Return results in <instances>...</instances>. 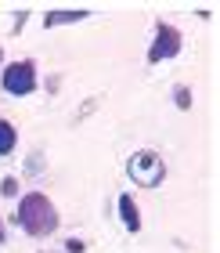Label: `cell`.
<instances>
[{"label":"cell","mask_w":220,"mask_h":253,"mask_svg":"<svg viewBox=\"0 0 220 253\" xmlns=\"http://www.w3.org/2000/svg\"><path fill=\"white\" fill-rule=\"evenodd\" d=\"M18 224L26 228L33 239H43L58 232V206L51 203V195L43 192H26L18 199Z\"/></svg>","instance_id":"obj_1"},{"label":"cell","mask_w":220,"mask_h":253,"mask_svg":"<svg viewBox=\"0 0 220 253\" xmlns=\"http://www.w3.org/2000/svg\"><path fill=\"white\" fill-rule=\"evenodd\" d=\"M126 174H130L141 188H159L166 177V163L163 156L152 152V148H141V152L130 156V163H126Z\"/></svg>","instance_id":"obj_2"},{"label":"cell","mask_w":220,"mask_h":253,"mask_svg":"<svg viewBox=\"0 0 220 253\" xmlns=\"http://www.w3.org/2000/svg\"><path fill=\"white\" fill-rule=\"evenodd\" d=\"M0 87H4L7 94H15V98L33 94V90H37V65H33L29 58L4 65V73H0Z\"/></svg>","instance_id":"obj_3"},{"label":"cell","mask_w":220,"mask_h":253,"mask_svg":"<svg viewBox=\"0 0 220 253\" xmlns=\"http://www.w3.org/2000/svg\"><path fill=\"white\" fill-rule=\"evenodd\" d=\"M181 47H184L181 29L170 26V22H155V40H152V47H148V62L159 65V62H166V58H177Z\"/></svg>","instance_id":"obj_4"},{"label":"cell","mask_w":220,"mask_h":253,"mask_svg":"<svg viewBox=\"0 0 220 253\" xmlns=\"http://www.w3.org/2000/svg\"><path fill=\"white\" fill-rule=\"evenodd\" d=\"M90 15L87 7H65V11H47L43 15V26L47 29H54V26H73V22H83Z\"/></svg>","instance_id":"obj_5"},{"label":"cell","mask_w":220,"mask_h":253,"mask_svg":"<svg viewBox=\"0 0 220 253\" xmlns=\"http://www.w3.org/2000/svg\"><path fill=\"white\" fill-rule=\"evenodd\" d=\"M119 217H123L126 232H141V210H137L134 195H119Z\"/></svg>","instance_id":"obj_6"},{"label":"cell","mask_w":220,"mask_h":253,"mask_svg":"<svg viewBox=\"0 0 220 253\" xmlns=\"http://www.w3.org/2000/svg\"><path fill=\"white\" fill-rule=\"evenodd\" d=\"M15 145H18V130H15V123L0 120V156H11V152H15Z\"/></svg>","instance_id":"obj_7"},{"label":"cell","mask_w":220,"mask_h":253,"mask_svg":"<svg viewBox=\"0 0 220 253\" xmlns=\"http://www.w3.org/2000/svg\"><path fill=\"white\" fill-rule=\"evenodd\" d=\"M177 105H181V109H191V90H188V87L177 90Z\"/></svg>","instance_id":"obj_8"},{"label":"cell","mask_w":220,"mask_h":253,"mask_svg":"<svg viewBox=\"0 0 220 253\" xmlns=\"http://www.w3.org/2000/svg\"><path fill=\"white\" fill-rule=\"evenodd\" d=\"M0 192H4V195H18V181H15V177H4V185H0Z\"/></svg>","instance_id":"obj_9"},{"label":"cell","mask_w":220,"mask_h":253,"mask_svg":"<svg viewBox=\"0 0 220 253\" xmlns=\"http://www.w3.org/2000/svg\"><path fill=\"white\" fill-rule=\"evenodd\" d=\"M65 250H69V253H83V243H79V239H69Z\"/></svg>","instance_id":"obj_10"},{"label":"cell","mask_w":220,"mask_h":253,"mask_svg":"<svg viewBox=\"0 0 220 253\" xmlns=\"http://www.w3.org/2000/svg\"><path fill=\"white\" fill-rule=\"evenodd\" d=\"M0 243H7V228H4V217H0Z\"/></svg>","instance_id":"obj_11"}]
</instances>
